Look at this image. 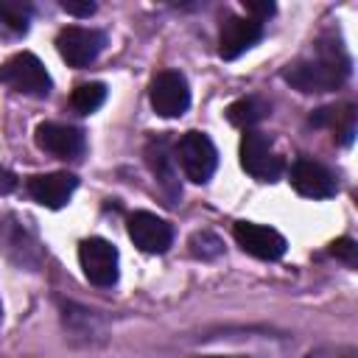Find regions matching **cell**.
Wrapping results in <instances>:
<instances>
[{
	"label": "cell",
	"mask_w": 358,
	"mask_h": 358,
	"mask_svg": "<svg viewBox=\"0 0 358 358\" xmlns=\"http://www.w3.org/2000/svg\"><path fill=\"white\" fill-rule=\"evenodd\" d=\"M350 76V56L341 42L319 39L308 56L291 62L282 70V78L299 92H330L341 87Z\"/></svg>",
	"instance_id": "1"
},
{
	"label": "cell",
	"mask_w": 358,
	"mask_h": 358,
	"mask_svg": "<svg viewBox=\"0 0 358 358\" xmlns=\"http://www.w3.org/2000/svg\"><path fill=\"white\" fill-rule=\"evenodd\" d=\"M0 84L11 87L14 92L22 95H48L50 92V76L45 70V64L34 56V53H14L11 59H6L0 64Z\"/></svg>",
	"instance_id": "2"
},
{
	"label": "cell",
	"mask_w": 358,
	"mask_h": 358,
	"mask_svg": "<svg viewBox=\"0 0 358 358\" xmlns=\"http://www.w3.org/2000/svg\"><path fill=\"white\" fill-rule=\"evenodd\" d=\"M176 159H179V165L190 182L204 185L215 173L218 151L204 131H185L176 143Z\"/></svg>",
	"instance_id": "3"
},
{
	"label": "cell",
	"mask_w": 358,
	"mask_h": 358,
	"mask_svg": "<svg viewBox=\"0 0 358 358\" xmlns=\"http://www.w3.org/2000/svg\"><path fill=\"white\" fill-rule=\"evenodd\" d=\"M78 263H81L84 277L92 285L109 288V285L117 282V274H120L117 271V263H120V257H117L115 243H109L103 238H87V241H81V246H78Z\"/></svg>",
	"instance_id": "4"
},
{
	"label": "cell",
	"mask_w": 358,
	"mask_h": 358,
	"mask_svg": "<svg viewBox=\"0 0 358 358\" xmlns=\"http://www.w3.org/2000/svg\"><path fill=\"white\" fill-rule=\"evenodd\" d=\"M148 101L159 117H179L190 106V87L179 70H162L151 78Z\"/></svg>",
	"instance_id": "5"
},
{
	"label": "cell",
	"mask_w": 358,
	"mask_h": 358,
	"mask_svg": "<svg viewBox=\"0 0 358 358\" xmlns=\"http://www.w3.org/2000/svg\"><path fill=\"white\" fill-rule=\"evenodd\" d=\"M241 168L260 179V182H274L282 173V159L274 154L268 134L249 129L241 140Z\"/></svg>",
	"instance_id": "6"
},
{
	"label": "cell",
	"mask_w": 358,
	"mask_h": 358,
	"mask_svg": "<svg viewBox=\"0 0 358 358\" xmlns=\"http://www.w3.org/2000/svg\"><path fill=\"white\" fill-rule=\"evenodd\" d=\"M106 36L95 28H81V25H67L56 36V50L70 67H87L98 59L103 50Z\"/></svg>",
	"instance_id": "7"
},
{
	"label": "cell",
	"mask_w": 358,
	"mask_h": 358,
	"mask_svg": "<svg viewBox=\"0 0 358 358\" xmlns=\"http://www.w3.org/2000/svg\"><path fill=\"white\" fill-rule=\"evenodd\" d=\"M0 249L6 252V257L11 263H17L20 268H31L36 271L42 263V249L34 238V232L17 221V218H6L0 224Z\"/></svg>",
	"instance_id": "8"
},
{
	"label": "cell",
	"mask_w": 358,
	"mask_h": 358,
	"mask_svg": "<svg viewBox=\"0 0 358 358\" xmlns=\"http://www.w3.org/2000/svg\"><path fill=\"white\" fill-rule=\"evenodd\" d=\"M126 229H129V238L134 241V246L148 255H162L173 243V227L165 218L145 213V210L131 213L126 221Z\"/></svg>",
	"instance_id": "9"
},
{
	"label": "cell",
	"mask_w": 358,
	"mask_h": 358,
	"mask_svg": "<svg viewBox=\"0 0 358 358\" xmlns=\"http://www.w3.org/2000/svg\"><path fill=\"white\" fill-rule=\"evenodd\" d=\"M145 162L154 173L157 187L168 199V204H179L182 199V185H179V171H176V157L171 154V145L165 137H154L145 145Z\"/></svg>",
	"instance_id": "10"
},
{
	"label": "cell",
	"mask_w": 358,
	"mask_h": 358,
	"mask_svg": "<svg viewBox=\"0 0 358 358\" xmlns=\"http://www.w3.org/2000/svg\"><path fill=\"white\" fill-rule=\"evenodd\" d=\"M232 232H235L238 246H241L246 255L257 257V260H280V257L285 255V246H288L285 238H282L277 229L266 227V224L238 221Z\"/></svg>",
	"instance_id": "11"
},
{
	"label": "cell",
	"mask_w": 358,
	"mask_h": 358,
	"mask_svg": "<svg viewBox=\"0 0 358 358\" xmlns=\"http://www.w3.org/2000/svg\"><path fill=\"white\" fill-rule=\"evenodd\" d=\"M36 145L59 159H78L84 154V131L67 123H39Z\"/></svg>",
	"instance_id": "12"
},
{
	"label": "cell",
	"mask_w": 358,
	"mask_h": 358,
	"mask_svg": "<svg viewBox=\"0 0 358 358\" xmlns=\"http://www.w3.org/2000/svg\"><path fill=\"white\" fill-rule=\"evenodd\" d=\"M291 185L299 196H308V199H330L336 196L338 185H336V176L316 159H296L294 168H291Z\"/></svg>",
	"instance_id": "13"
},
{
	"label": "cell",
	"mask_w": 358,
	"mask_h": 358,
	"mask_svg": "<svg viewBox=\"0 0 358 358\" xmlns=\"http://www.w3.org/2000/svg\"><path fill=\"white\" fill-rule=\"evenodd\" d=\"M263 36V22L252 17H227L218 34V53L221 59H238Z\"/></svg>",
	"instance_id": "14"
},
{
	"label": "cell",
	"mask_w": 358,
	"mask_h": 358,
	"mask_svg": "<svg viewBox=\"0 0 358 358\" xmlns=\"http://www.w3.org/2000/svg\"><path fill=\"white\" fill-rule=\"evenodd\" d=\"M78 187V179L67 171H53V173H39L28 179V193L34 196V201H39L42 207L59 210L70 201L73 190Z\"/></svg>",
	"instance_id": "15"
},
{
	"label": "cell",
	"mask_w": 358,
	"mask_h": 358,
	"mask_svg": "<svg viewBox=\"0 0 358 358\" xmlns=\"http://www.w3.org/2000/svg\"><path fill=\"white\" fill-rule=\"evenodd\" d=\"M310 123H313V126H327L338 143L350 145L352 137H355V106H352V103L322 106V109H316V112L310 115Z\"/></svg>",
	"instance_id": "16"
},
{
	"label": "cell",
	"mask_w": 358,
	"mask_h": 358,
	"mask_svg": "<svg viewBox=\"0 0 358 358\" xmlns=\"http://www.w3.org/2000/svg\"><path fill=\"white\" fill-rule=\"evenodd\" d=\"M64 327L76 336V338H84L87 344L98 336V341L103 338V322L95 310H87V308H78V305H64Z\"/></svg>",
	"instance_id": "17"
},
{
	"label": "cell",
	"mask_w": 358,
	"mask_h": 358,
	"mask_svg": "<svg viewBox=\"0 0 358 358\" xmlns=\"http://www.w3.org/2000/svg\"><path fill=\"white\" fill-rule=\"evenodd\" d=\"M266 115H268V101L260 98V95H243V98H238V101H232V103L227 106L229 123L238 126V129H246V131H249L255 123H260Z\"/></svg>",
	"instance_id": "18"
},
{
	"label": "cell",
	"mask_w": 358,
	"mask_h": 358,
	"mask_svg": "<svg viewBox=\"0 0 358 358\" xmlns=\"http://www.w3.org/2000/svg\"><path fill=\"white\" fill-rule=\"evenodd\" d=\"M106 101V87L101 81H87V84H78L70 95V106L78 112V115H92L95 109H101V103Z\"/></svg>",
	"instance_id": "19"
},
{
	"label": "cell",
	"mask_w": 358,
	"mask_h": 358,
	"mask_svg": "<svg viewBox=\"0 0 358 358\" xmlns=\"http://www.w3.org/2000/svg\"><path fill=\"white\" fill-rule=\"evenodd\" d=\"M187 246H190V252H193L196 257H201V260H215V257H221V252H224V241H221L215 232H210V229L193 232L190 241H187Z\"/></svg>",
	"instance_id": "20"
},
{
	"label": "cell",
	"mask_w": 358,
	"mask_h": 358,
	"mask_svg": "<svg viewBox=\"0 0 358 358\" xmlns=\"http://www.w3.org/2000/svg\"><path fill=\"white\" fill-rule=\"evenodd\" d=\"M0 22H6L11 31L22 34L31 22V6L20 0H0Z\"/></svg>",
	"instance_id": "21"
},
{
	"label": "cell",
	"mask_w": 358,
	"mask_h": 358,
	"mask_svg": "<svg viewBox=\"0 0 358 358\" xmlns=\"http://www.w3.org/2000/svg\"><path fill=\"white\" fill-rule=\"evenodd\" d=\"M330 255L347 266H358V243L352 238H338L330 243Z\"/></svg>",
	"instance_id": "22"
},
{
	"label": "cell",
	"mask_w": 358,
	"mask_h": 358,
	"mask_svg": "<svg viewBox=\"0 0 358 358\" xmlns=\"http://www.w3.org/2000/svg\"><path fill=\"white\" fill-rule=\"evenodd\" d=\"M305 358H358V350H355V347L336 344V347H319V350H313V352L305 355Z\"/></svg>",
	"instance_id": "23"
},
{
	"label": "cell",
	"mask_w": 358,
	"mask_h": 358,
	"mask_svg": "<svg viewBox=\"0 0 358 358\" xmlns=\"http://www.w3.org/2000/svg\"><path fill=\"white\" fill-rule=\"evenodd\" d=\"M59 6H62V11H67V14H73V17H90V14H95V8H98L92 0H62Z\"/></svg>",
	"instance_id": "24"
},
{
	"label": "cell",
	"mask_w": 358,
	"mask_h": 358,
	"mask_svg": "<svg viewBox=\"0 0 358 358\" xmlns=\"http://www.w3.org/2000/svg\"><path fill=\"white\" fill-rule=\"evenodd\" d=\"M243 6H246V11L252 14V20H257V22H263L266 17H271V14H274V3H257V0H243Z\"/></svg>",
	"instance_id": "25"
},
{
	"label": "cell",
	"mask_w": 358,
	"mask_h": 358,
	"mask_svg": "<svg viewBox=\"0 0 358 358\" xmlns=\"http://www.w3.org/2000/svg\"><path fill=\"white\" fill-rule=\"evenodd\" d=\"M14 187H17V179H14V173H11V171H6V168H0V196L11 193Z\"/></svg>",
	"instance_id": "26"
},
{
	"label": "cell",
	"mask_w": 358,
	"mask_h": 358,
	"mask_svg": "<svg viewBox=\"0 0 358 358\" xmlns=\"http://www.w3.org/2000/svg\"><path fill=\"white\" fill-rule=\"evenodd\" d=\"M207 358H249V355H207Z\"/></svg>",
	"instance_id": "27"
},
{
	"label": "cell",
	"mask_w": 358,
	"mask_h": 358,
	"mask_svg": "<svg viewBox=\"0 0 358 358\" xmlns=\"http://www.w3.org/2000/svg\"><path fill=\"white\" fill-rule=\"evenodd\" d=\"M0 319H3V308H0Z\"/></svg>",
	"instance_id": "28"
}]
</instances>
